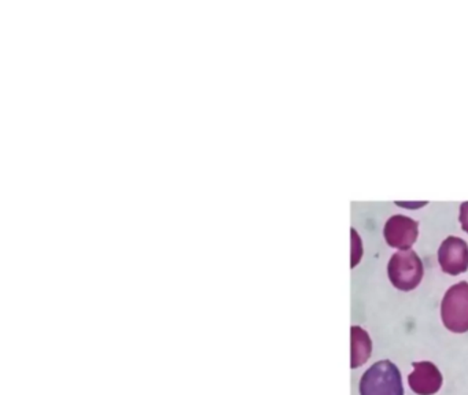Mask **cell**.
Returning a JSON list of instances; mask_svg holds the SVG:
<instances>
[{"mask_svg":"<svg viewBox=\"0 0 468 395\" xmlns=\"http://www.w3.org/2000/svg\"><path fill=\"white\" fill-rule=\"evenodd\" d=\"M360 395H404L399 368L388 359L372 365L361 378Z\"/></svg>","mask_w":468,"mask_h":395,"instance_id":"6da1fadb","label":"cell"},{"mask_svg":"<svg viewBox=\"0 0 468 395\" xmlns=\"http://www.w3.org/2000/svg\"><path fill=\"white\" fill-rule=\"evenodd\" d=\"M443 326L451 332L464 334L468 331V283L460 282L446 291L441 304Z\"/></svg>","mask_w":468,"mask_h":395,"instance_id":"7a4b0ae2","label":"cell"},{"mask_svg":"<svg viewBox=\"0 0 468 395\" xmlns=\"http://www.w3.org/2000/svg\"><path fill=\"white\" fill-rule=\"evenodd\" d=\"M388 274L394 287L401 291H412L423 279V262L413 250L399 251L388 261Z\"/></svg>","mask_w":468,"mask_h":395,"instance_id":"3957f363","label":"cell"},{"mask_svg":"<svg viewBox=\"0 0 468 395\" xmlns=\"http://www.w3.org/2000/svg\"><path fill=\"white\" fill-rule=\"evenodd\" d=\"M438 262L446 274L457 276L468 269V244L457 236H448L438 250Z\"/></svg>","mask_w":468,"mask_h":395,"instance_id":"277c9868","label":"cell"},{"mask_svg":"<svg viewBox=\"0 0 468 395\" xmlns=\"http://www.w3.org/2000/svg\"><path fill=\"white\" fill-rule=\"evenodd\" d=\"M383 235L388 246L407 251L418 239L419 224L410 217L396 214L386 221Z\"/></svg>","mask_w":468,"mask_h":395,"instance_id":"5b68a950","label":"cell"},{"mask_svg":"<svg viewBox=\"0 0 468 395\" xmlns=\"http://www.w3.org/2000/svg\"><path fill=\"white\" fill-rule=\"evenodd\" d=\"M410 387L418 395H434L442 386V375L432 362H413V372L410 373Z\"/></svg>","mask_w":468,"mask_h":395,"instance_id":"8992f818","label":"cell"},{"mask_svg":"<svg viewBox=\"0 0 468 395\" xmlns=\"http://www.w3.org/2000/svg\"><path fill=\"white\" fill-rule=\"evenodd\" d=\"M372 342L361 326H352V368L361 367L371 357Z\"/></svg>","mask_w":468,"mask_h":395,"instance_id":"52a82bcc","label":"cell"},{"mask_svg":"<svg viewBox=\"0 0 468 395\" xmlns=\"http://www.w3.org/2000/svg\"><path fill=\"white\" fill-rule=\"evenodd\" d=\"M460 224H462L463 230L468 233V202L462 203L460 206Z\"/></svg>","mask_w":468,"mask_h":395,"instance_id":"ba28073f","label":"cell"}]
</instances>
